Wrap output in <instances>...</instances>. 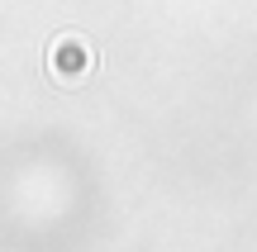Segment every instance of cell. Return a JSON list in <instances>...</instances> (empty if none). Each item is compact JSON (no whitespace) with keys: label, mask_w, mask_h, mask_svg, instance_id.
<instances>
[{"label":"cell","mask_w":257,"mask_h":252,"mask_svg":"<svg viewBox=\"0 0 257 252\" xmlns=\"http://www.w3.org/2000/svg\"><path fill=\"white\" fill-rule=\"evenodd\" d=\"M91 48H86V38H57L53 43V53H48V67H53V76L57 81H81L86 72H91Z\"/></svg>","instance_id":"6da1fadb"}]
</instances>
